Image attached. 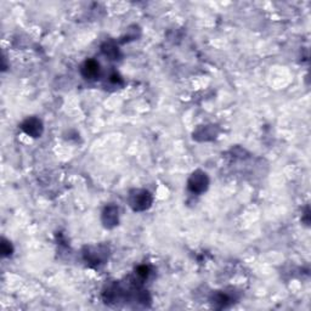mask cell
<instances>
[{
	"instance_id": "obj_1",
	"label": "cell",
	"mask_w": 311,
	"mask_h": 311,
	"mask_svg": "<svg viewBox=\"0 0 311 311\" xmlns=\"http://www.w3.org/2000/svg\"><path fill=\"white\" fill-rule=\"evenodd\" d=\"M208 183V178H207V175L204 174V173L196 172L193 173L192 176L190 178V180H188V188H190L192 192L201 193L207 190Z\"/></svg>"
},
{
	"instance_id": "obj_5",
	"label": "cell",
	"mask_w": 311,
	"mask_h": 311,
	"mask_svg": "<svg viewBox=\"0 0 311 311\" xmlns=\"http://www.w3.org/2000/svg\"><path fill=\"white\" fill-rule=\"evenodd\" d=\"M1 249H2V254H4V255H9V254H11V252H12V248H11V246H7V242H2V245H1Z\"/></svg>"
},
{
	"instance_id": "obj_4",
	"label": "cell",
	"mask_w": 311,
	"mask_h": 311,
	"mask_svg": "<svg viewBox=\"0 0 311 311\" xmlns=\"http://www.w3.org/2000/svg\"><path fill=\"white\" fill-rule=\"evenodd\" d=\"M98 63H96L93 60H89V61L85 62L82 67V74L87 79H94L98 76Z\"/></svg>"
},
{
	"instance_id": "obj_3",
	"label": "cell",
	"mask_w": 311,
	"mask_h": 311,
	"mask_svg": "<svg viewBox=\"0 0 311 311\" xmlns=\"http://www.w3.org/2000/svg\"><path fill=\"white\" fill-rule=\"evenodd\" d=\"M22 129L26 134L38 137L41 135V131H43V125H41V122L37 118H30L22 124Z\"/></svg>"
},
{
	"instance_id": "obj_2",
	"label": "cell",
	"mask_w": 311,
	"mask_h": 311,
	"mask_svg": "<svg viewBox=\"0 0 311 311\" xmlns=\"http://www.w3.org/2000/svg\"><path fill=\"white\" fill-rule=\"evenodd\" d=\"M130 202L131 207H133L135 211H144V209L149 208L152 199L150 193L146 192V191H137V192L131 197Z\"/></svg>"
}]
</instances>
